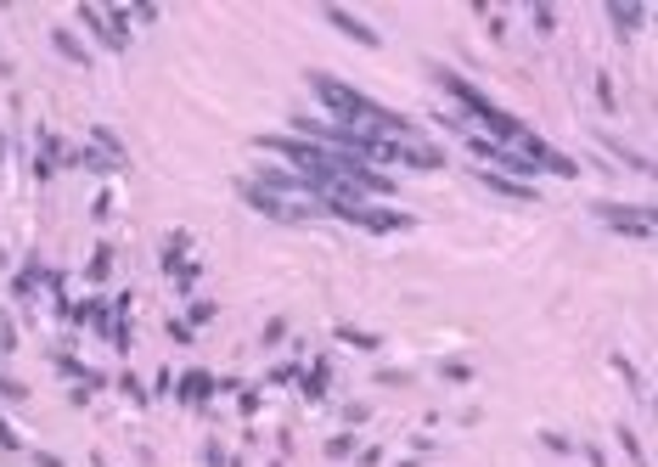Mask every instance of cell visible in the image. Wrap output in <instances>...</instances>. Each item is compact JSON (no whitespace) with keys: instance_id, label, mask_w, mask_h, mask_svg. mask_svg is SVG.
<instances>
[{"instance_id":"6da1fadb","label":"cell","mask_w":658,"mask_h":467,"mask_svg":"<svg viewBox=\"0 0 658 467\" xmlns=\"http://www.w3.org/2000/svg\"><path fill=\"white\" fill-rule=\"evenodd\" d=\"M237 192L248 208H259L265 220L276 225H304L315 215H327V203H315V198H282V192H265V186H253V181H237Z\"/></svg>"},{"instance_id":"7a4b0ae2","label":"cell","mask_w":658,"mask_h":467,"mask_svg":"<svg viewBox=\"0 0 658 467\" xmlns=\"http://www.w3.org/2000/svg\"><path fill=\"white\" fill-rule=\"evenodd\" d=\"M434 79H439V91L451 96V101H456V108H461L467 119H473V124H484V119L496 113V101L484 96V91H478V84L467 79V74H456V68H444V62H434Z\"/></svg>"},{"instance_id":"3957f363","label":"cell","mask_w":658,"mask_h":467,"mask_svg":"<svg viewBox=\"0 0 658 467\" xmlns=\"http://www.w3.org/2000/svg\"><path fill=\"white\" fill-rule=\"evenodd\" d=\"M327 215H344L349 225H366L377 237H389V231H411V215H399V208H377V203H327Z\"/></svg>"},{"instance_id":"277c9868","label":"cell","mask_w":658,"mask_h":467,"mask_svg":"<svg viewBox=\"0 0 658 467\" xmlns=\"http://www.w3.org/2000/svg\"><path fill=\"white\" fill-rule=\"evenodd\" d=\"M597 220L625 231V237H653V208H636V203H597Z\"/></svg>"},{"instance_id":"5b68a950","label":"cell","mask_w":658,"mask_h":467,"mask_svg":"<svg viewBox=\"0 0 658 467\" xmlns=\"http://www.w3.org/2000/svg\"><path fill=\"white\" fill-rule=\"evenodd\" d=\"M327 23H332L338 34H349L355 46H366V51H377V46H383V34H377V29L366 23V17H355L349 6H327Z\"/></svg>"},{"instance_id":"8992f818","label":"cell","mask_w":658,"mask_h":467,"mask_svg":"<svg viewBox=\"0 0 658 467\" xmlns=\"http://www.w3.org/2000/svg\"><path fill=\"white\" fill-rule=\"evenodd\" d=\"M478 181L490 186V192H501V198H518V203H535V198H540L529 181H518V175H501V169H478Z\"/></svg>"},{"instance_id":"52a82bcc","label":"cell","mask_w":658,"mask_h":467,"mask_svg":"<svg viewBox=\"0 0 658 467\" xmlns=\"http://www.w3.org/2000/svg\"><path fill=\"white\" fill-rule=\"evenodd\" d=\"M208 394H215V372L192 366V372L180 377V400H186V406H208Z\"/></svg>"},{"instance_id":"ba28073f","label":"cell","mask_w":658,"mask_h":467,"mask_svg":"<svg viewBox=\"0 0 658 467\" xmlns=\"http://www.w3.org/2000/svg\"><path fill=\"white\" fill-rule=\"evenodd\" d=\"M79 23H84V29H91V40H96V46H101V51H124V46H118V40H113V29H108V17H101L96 6H84V0H79Z\"/></svg>"},{"instance_id":"9c48e42d","label":"cell","mask_w":658,"mask_h":467,"mask_svg":"<svg viewBox=\"0 0 658 467\" xmlns=\"http://www.w3.org/2000/svg\"><path fill=\"white\" fill-rule=\"evenodd\" d=\"M51 46H57L62 62H79V68H91V51H84V40H79L74 29H51Z\"/></svg>"},{"instance_id":"30bf717a","label":"cell","mask_w":658,"mask_h":467,"mask_svg":"<svg viewBox=\"0 0 658 467\" xmlns=\"http://www.w3.org/2000/svg\"><path fill=\"white\" fill-rule=\"evenodd\" d=\"M597 146H602L608 158H619V163H630V169H642V175L653 169V163H647V153H636V146H625L619 136H597Z\"/></svg>"},{"instance_id":"8fae6325","label":"cell","mask_w":658,"mask_h":467,"mask_svg":"<svg viewBox=\"0 0 658 467\" xmlns=\"http://www.w3.org/2000/svg\"><path fill=\"white\" fill-rule=\"evenodd\" d=\"M327 383H332V360H315V366L299 377V389H304V400H321L327 394Z\"/></svg>"},{"instance_id":"7c38bea8","label":"cell","mask_w":658,"mask_h":467,"mask_svg":"<svg viewBox=\"0 0 658 467\" xmlns=\"http://www.w3.org/2000/svg\"><path fill=\"white\" fill-rule=\"evenodd\" d=\"M642 17H647L642 6H625V0H608V23H613V29H642Z\"/></svg>"},{"instance_id":"4fadbf2b","label":"cell","mask_w":658,"mask_h":467,"mask_svg":"<svg viewBox=\"0 0 658 467\" xmlns=\"http://www.w3.org/2000/svg\"><path fill=\"white\" fill-rule=\"evenodd\" d=\"M186 248H192V237H186V231H169V242H163V270L186 265Z\"/></svg>"},{"instance_id":"5bb4252c","label":"cell","mask_w":658,"mask_h":467,"mask_svg":"<svg viewBox=\"0 0 658 467\" xmlns=\"http://www.w3.org/2000/svg\"><path fill=\"white\" fill-rule=\"evenodd\" d=\"M118 394L130 400V406H153V389H146L136 372H124V377H118Z\"/></svg>"},{"instance_id":"9a60e30c","label":"cell","mask_w":658,"mask_h":467,"mask_svg":"<svg viewBox=\"0 0 658 467\" xmlns=\"http://www.w3.org/2000/svg\"><path fill=\"white\" fill-rule=\"evenodd\" d=\"M169 276H175V287H180V293H192V287H197V276H203V265H197V260H186V265H175Z\"/></svg>"},{"instance_id":"2e32d148","label":"cell","mask_w":658,"mask_h":467,"mask_svg":"<svg viewBox=\"0 0 658 467\" xmlns=\"http://www.w3.org/2000/svg\"><path fill=\"white\" fill-rule=\"evenodd\" d=\"M108 270H113V248L101 242V248H96V260H91V270H84V276H91V282H108Z\"/></svg>"},{"instance_id":"e0dca14e","label":"cell","mask_w":658,"mask_h":467,"mask_svg":"<svg viewBox=\"0 0 658 467\" xmlns=\"http://www.w3.org/2000/svg\"><path fill=\"white\" fill-rule=\"evenodd\" d=\"M215 315H220V310H215V304H208V299H197V304H192V310H186V315H180V322H186V327H192V332H197V327H203V322H215Z\"/></svg>"},{"instance_id":"ac0fdd59","label":"cell","mask_w":658,"mask_h":467,"mask_svg":"<svg viewBox=\"0 0 658 467\" xmlns=\"http://www.w3.org/2000/svg\"><path fill=\"white\" fill-rule=\"evenodd\" d=\"M355 451H360L355 434H332V439H327V456H332V462H344V456H355Z\"/></svg>"},{"instance_id":"d6986e66","label":"cell","mask_w":658,"mask_h":467,"mask_svg":"<svg viewBox=\"0 0 658 467\" xmlns=\"http://www.w3.org/2000/svg\"><path fill=\"white\" fill-rule=\"evenodd\" d=\"M597 101H602V113H619V91H613L608 74H597Z\"/></svg>"},{"instance_id":"ffe728a7","label":"cell","mask_w":658,"mask_h":467,"mask_svg":"<svg viewBox=\"0 0 658 467\" xmlns=\"http://www.w3.org/2000/svg\"><path fill=\"white\" fill-rule=\"evenodd\" d=\"M338 338L355 344V349H377V332H360V327H338Z\"/></svg>"},{"instance_id":"44dd1931","label":"cell","mask_w":658,"mask_h":467,"mask_svg":"<svg viewBox=\"0 0 658 467\" xmlns=\"http://www.w3.org/2000/svg\"><path fill=\"white\" fill-rule=\"evenodd\" d=\"M540 445L551 456H575V439H568V434H540Z\"/></svg>"},{"instance_id":"7402d4cb","label":"cell","mask_w":658,"mask_h":467,"mask_svg":"<svg viewBox=\"0 0 658 467\" xmlns=\"http://www.w3.org/2000/svg\"><path fill=\"white\" fill-rule=\"evenodd\" d=\"M0 451H23V434L6 422V411H0Z\"/></svg>"},{"instance_id":"603a6c76","label":"cell","mask_w":658,"mask_h":467,"mask_svg":"<svg viewBox=\"0 0 658 467\" xmlns=\"http://www.w3.org/2000/svg\"><path fill=\"white\" fill-rule=\"evenodd\" d=\"M17 349V327H12V315L0 310V355H12Z\"/></svg>"},{"instance_id":"cb8c5ba5","label":"cell","mask_w":658,"mask_h":467,"mask_svg":"<svg viewBox=\"0 0 658 467\" xmlns=\"http://www.w3.org/2000/svg\"><path fill=\"white\" fill-rule=\"evenodd\" d=\"M439 377H451V383H467V377H473V366H467V360H444Z\"/></svg>"},{"instance_id":"d4e9b609","label":"cell","mask_w":658,"mask_h":467,"mask_svg":"<svg viewBox=\"0 0 658 467\" xmlns=\"http://www.w3.org/2000/svg\"><path fill=\"white\" fill-rule=\"evenodd\" d=\"M0 400H29V383H17V377L0 372Z\"/></svg>"},{"instance_id":"484cf974","label":"cell","mask_w":658,"mask_h":467,"mask_svg":"<svg viewBox=\"0 0 658 467\" xmlns=\"http://www.w3.org/2000/svg\"><path fill=\"white\" fill-rule=\"evenodd\" d=\"M282 338H287V322H282V315H276V322H265V332H259V344L270 349V344H282Z\"/></svg>"},{"instance_id":"4316f807","label":"cell","mask_w":658,"mask_h":467,"mask_svg":"<svg viewBox=\"0 0 658 467\" xmlns=\"http://www.w3.org/2000/svg\"><path fill=\"white\" fill-rule=\"evenodd\" d=\"M203 467H231V456H225V445H215V439H208V445H203Z\"/></svg>"},{"instance_id":"83f0119b","label":"cell","mask_w":658,"mask_h":467,"mask_svg":"<svg viewBox=\"0 0 658 467\" xmlns=\"http://www.w3.org/2000/svg\"><path fill=\"white\" fill-rule=\"evenodd\" d=\"M377 383H389V389H406V383H411V372H399V366H383V372H377Z\"/></svg>"},{"instance_id":"f1b7e54d","label":"cell","mask_w":658,"mask_h":467,"mask_svg":"<svg viewBox=\"0 0 658 467\" xmlns=\"http://www.w3.org/2000/svg\"><path fill=\"white\" fill-rule=\"evenodd\" d=\"M529 12H535V29H540V34L557 29V12H551V6H529Z\"/></svg>"},{"instance_id":"f546056e","label":"cell","mask_w":658,"mask_h":467,"mask_svg":"<svg viewBox=\"0 0 658 467\" xmlns=\"http://www.w3.org/2000/svg\"><path fill=\"white\" fill-rule=\"evenodd\" d=\"M366 417H372V406H360V400H355V406H344V422H349V428H360Z\"/></svg>"},{"instance_id":"4dcf8cb0","label":"cell","mask_w":658,"mask_h":467,"mask_svg":"<svg viewBox=\"0 0 658 467\" xmlns=\"http://www.w3.org/2000/svg\"><path fill=\"white\" fill-rule=\"evenodd\" d=\"M169 338H175V344H192V327H186L180 315H175V322H169Z\"/></svg>"},{"instance_id":"1f68e13d","label":"cell","mask_w":658,"mask_h":467,"mask_svg":"<svg viewBox=\"0 0 658 467\" xmlns=\"http://www.w3.org/2000/svg\"><path fill=\"white\" fill-rule=\"evenodd\" d=\"M34 467H62V456H51V451H34Z\"/></svg>"},{"instance_id":"d6a6232c","label":"cell","mask_w":658,"mask_h":467,"mask_svg":"<svg viewBox=\"0 0 658 467\" xmlns=\"http://www.w3.org/2000/svg\"><path fill=\"white\" fill-rule=\"evenodd\" d=\"M91 467H113V462H108V456H91Z\"/></svg>"},{"instance_id":"836d02e7","label":"cell","mask_w":658,"mask_h":467,"mask_svg":"<svg viewBox=\"0 0 658 467\" xmlns=\"http://www.w3.org/2000/svg\"><path fill=\"white\" fill-rule=\"evenodd\" d=\"M0 158H6V130H0Z\"/></svg>"},{"instance_id":"e575fe53","label":"cell","mask_w":658,"mask_h":467,"mask_svg":"<svg viewBox=\"0 0 658 467\" xmlns=\"http://www.w3.org/2000/svg\"><path fill=\"white\" fill-rule=\"evenodd\" d=\"M394 467H422V462H394Z\"/></svg>"}]
</instances>
